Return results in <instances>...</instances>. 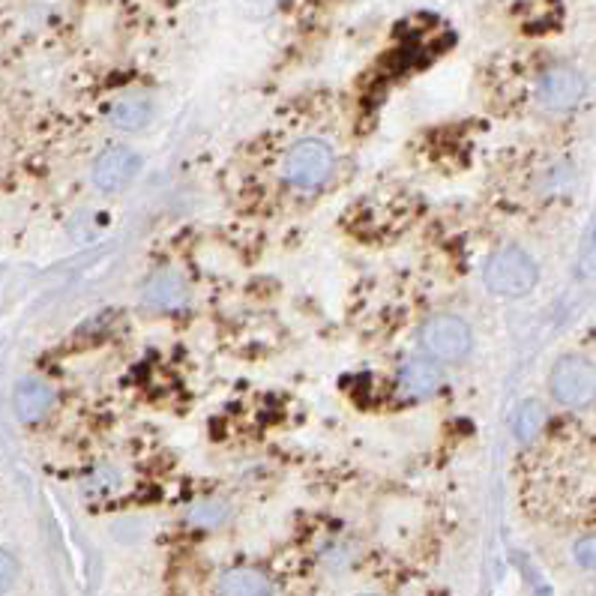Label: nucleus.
<instances>
[{
    "label": "nucleus",
    "mask_w": 596,
    "mask_h": 596,
    "mask_svg": "<svg viewBox=\"0 0 596 596\" xmlns=\"http://www.w3.org/2000/svg\"><path fill=\"white\" fill-rule=\"evenodd\" d=\"M18 579V564L9 552H0V594H6Z\"/></svg>",
    "instance_id": "15"
},
{
    "label": "nucleus",
    "mask_w": 596,
    "mask_h": 596,
    "mask_svg": "<svg viewBox=\"0 0 596 596\" xmlns=\"http://www.w3.org/2000/svg\"><path fill=\"white\" fill-rule=\"evenodd\" d=\"M573 555H576V561H579L585 570H596V534L594 537L579 540L576 549H573Z\"/></svg>",
    "instance_id": "14"
},
{
    "label": "nucleus",
    "mask_w": 596,
    "mask_h": 596,
    "mask_svg": "<svg viewBox=\"0 0 596 596\" xmlns=\"http://www.w3.org/2000/svg\"><path fill=\"white\" fill-rule=\"evenodd\" d=\"M444 384L441 366L432 357H411L399 366L396 372V390L408 402H423L435 396Z\"/></svg>",
    "instance_id": "7"
},
{
    "label": "nucleus",
    "mask_w": 596,
    "mask_h": 596,
    "mask_svg": "<svg viewBox=\"0 0 596 596\" xmlns=\"http://www.w3.org/2000/svg\"><path fill=\"white\" fill-rule=\"evenodd\" d=\"M273 585L264 573L240 567L219 576V596H270Z\"/></svg>",
    "instance_id": "11"
},
{
    "label": "nucleus",
    "mask_w": 596,
    "mask_h": 596,
    "mask_svg": "<svg viewBox=\"0 0 596 596\" xmlns=\"http://www.w3.org/2000/svg\"><path fill=\"white\" fill-rule=\"evenodd\" d=\"M582 273H585V276H594L596 273V225H594V231H591V240H588L585 258H582Z\"/></svg>",
    "instance_id": "16"
},
{
    "label": "nucleus",
    "mask_w": 596,
    "mask_h": 596,
    "mask_svg": "<svg viewBox=\"0 0 596 596\" xmlns=\"http://www.w3.org/2000/svg\"><path fill=\"white\" fill-rule=\"evenodd\" d=\"M12 402H15L18 420L27 423V426H33V423H39V420L48 417V411H51V405H54V393H51V387H48L45 381H39V378H24V381H18Z\"/></svg>",
    "instance_id": "9"
},
{
    "label": "nucleus",
    "mask_w": 596,
    "mask_h": 596,
    "mask_svg": "<svg viewBox=\"0 0 596 596\" xmlns=\"http://www.w3.org/2000/svg\"><path fill=\"white\" fill-rule=\"evenodd\" d=\"M546 426V408L537 399H528L519 405L516 417H513V435L519 444H531Z\"/></svg>",
    "instance_id": "12"
},
{
    "label": "nucleus",
    "mask_w": 596,
    "mask_h": 596,
    "mask_svg": "<svg viewBox=\"0 0 596 596\" xmlns=\"http://www.w3.org/2000/svg\"><path fill=\"white\" fill-rule=\"evenodd\" d=\"M423 348L438 363H459L474 348V333L459 315H435L423 324Z\"/></svg>",
    "instance_id": "3"
},
{
    "label": "nucleus",
    "mask_w": 596,
    "mask_h": 596,
    "mask_svg": "<svg viewBox=\"0 0 596 596\" xmlns=\"http://www.w3.org/2000/svg\"><path fill=\"white\" fill-rule=\"evenodd\" d=\"M552 396L567 408H585L596 399V366L585 357H561L552 369Z\"/></svg>",
    "instance_id": "4"
},
{
    "label": "nucleus",
    "mask_w": 596,
    "mask_h": 596,
    "mask_svg": "<svg viewBox=\"0 0 596 596\" xmlns=\"http://www.w3.org/2000/svg\"><path fill=\"white\" fill-rule=\"evenodd\" d=\"M153 117V102L141 93H126V96H117L111 105H108V120L117 126V129H126V132H135V129H144Z\"/></svg>",
    "instance_id": "10"
},
{
    "label": "nucleus",
    "mask_w": 596,
    "mask_h": 596,
    "mask_svg": "<svg viewBox=\"0 0 596 596\" xmlns=\"http://www.w3.org/2000/svg\"><path fill=\"white\" fill-rule=\"evenodd\" d=\"M138 168H141L138 153L123 147V144H117V147L102 150L99 159L93 162V183L102 192H120V189H126L132 183Z\"/></svg>",
    "instance_id": "6"
},
{
    "label": "nucleus",
    "mask_w": 596,
    "mask_h": 596,
    "mask_svg": "<svg viewBox=\"0 0 596 596\" xmlns=\"http://www.w3.org/2000/svg\"><path fill=\"white\" fill-rule=\"evenodd\" d=\"M225 516H228V507L222 501H198L189 507V522L198 528H216L225 522Z\"/></svg>",
    "instance_id": "13"
},
{
    "label": "nucleus",
    "mask_w": 596,
    "mask_h": 596,
    "mask_svg": "<svg viewBox=\"0 0 596 596\" xmlns=\"http://www.w3.org/2000/svg\"><path fill=\"white\" fill-rule=\"evenodd\" d=\"M537 264L534 258L519 249V246H504L498 249L483 270L486 288L498 297H525L537 285Z\"/></svg>",
    "instance_id": "2"
},
{
    "label": "nucleus",
    "mask_w": 596,
    "mask_h": 596,
    "mask_svg": "<svg viewBox=\"0 0 596 596\" xmlns=\"http://www.w3.org/2000/svg\"><path fill=\"white\" fill-rule=\"evenodd\" d=\"M333 165H336V153L327 141L303 138L285 153L282 177H285L288 186H294L300 192H312V189H318L330 180Z\"/></svg>",
    "instance_id": "1"
},
{
    "label": "nucleus",
    "mask_w": 596,
    "mask_h": 596,
    "mask_svg": "<svg viewBox=\"0 0 596 596\" xmlns=\"http://www.w3.org/2000/svg\"><path fill=\"white\" fill-rule=\"evenodd\" d=\"M585 96V78L573 66H549L537 81V99L546 111L564 114L576 108Z\"/></svg>",
    "instance_id": "5"
},
{
    "label": "nucleus",
    "mask_w": 596,
    "mask_h": 596,
    "mask_svg": "<svg viewBox=\"0 0 596 596\" xmlns=\"http://www.w3.org/2000/svg\"><path fill=\"white\" fill-rule=\"evenodd\" d=\"M186 300H189V288H186L183 276L174 273V270H159L144 285V303L150 309L174 312V309H183Z\"/></svg>",
    "instance_id": "8"
}]
</instances>
